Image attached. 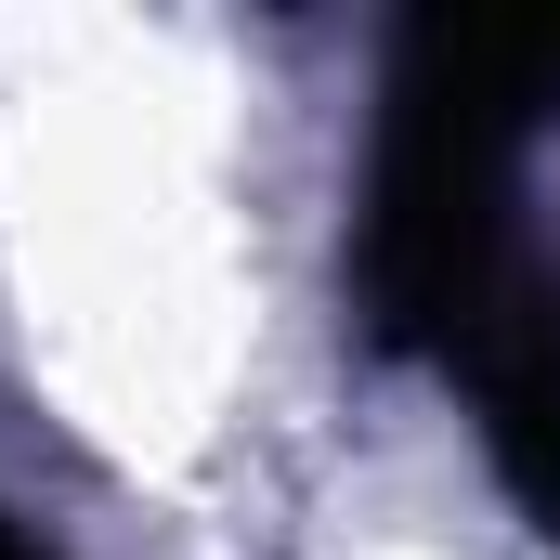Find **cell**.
<instances>
[{
  "label": "cell",
  "instance_id": "cell-2",
  "mask_svg": "<svg viewBox=\"0 0 560 560\" xmlns=\"http://www.w3.org/2000/svg\"><path fill=\"white\" fill-rule=\"evenodd\" d=\"M456 392L482 405V443H495V482L560 535V275L535 261L522 300L456 352Z\"/></svg>",
  "mask_w": 560,
  "mask_h": 560
},
{
  "label": "cell",
  "instance_id": "cell-1",
  "mask_svg": "<svg viewBox=\"0 0 560 560\" xmlns=\"http://www.w3.org/2000/svg\"><path fill=\"white\" fill-rule=\"evenodd\" d=\"M560 105V13H418L365 143V326L456 378V352L522 300V143Z\"/></svg>",
  "mask_w": 560,
  "mask_h": 560
},
{
  "label": "cell",
  "instance_id": "cell-3",
  "mask_svg": "<svg viewBox=\"0 0 560 560\" xmlns=\"http://www.w3.org/2000/svg\"><path fill=\"white\" fill-rule=\"evenodd\" d=\"M0 560H52V548H26V535H13V522H0Z\"/></svg>",
  "mask_w": 560,
  "mask_h": 560
}]
</instances>
